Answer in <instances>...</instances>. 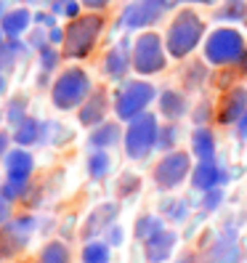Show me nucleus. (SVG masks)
<instances>
[{"instance_id": "40", "label": "nucleus", "mask_w": 247, "mask_h": 263, "mask_svg": "<svg viewBox=\"0 0 247 263\" xmlns=\"http://www.w3.org/2000/svg\"><path fill=\"white\" fill-rule=\"evenodd\" d=\"M210 115H213V112H210V104L202 101V104L194 109V122H197V125H205V122L210 120Z\"/></svg>"}, {"instance_id": "3", "label": "nucleus", "mask_w": 247, "mask_h": 263, "mask_svg": "<svg viewBox=\"0 0 247 263\" xmlns=\"http://www.w3.org/2000/svg\"><path fill=\"white\" fill-rule=\"evenodd\" d=\"M88 96H90V77L80 67H72L67 72H61L59 80L51 88L53 106H56V109H64V112L83 106Z\"/></svg>"}, {"instance_id": "14", "label": "nucleus", "mask_w": 247, "mask_h": 263, "mask_svg": "<svg viewBox=\"0 0 247 263\" xmlns=\"http://www.w3.org/2000/svg\"><path fill=\"white\" fill-rule=\"evenodd\" d=\"M130 67H133V53H128V40H120L104 59V72L112 80H122Z\"/></svg>"}, {"instance_id": "18", "label": "nucleus", "mask_w": 247, "mask_h": 263, "mask_svg": "<svg viewBox=\"0 0 247 263\" xmlns=\"http://www.w3.org/2000/svg\"><path fill=\"white\" fill-rule=\"evenodd\" d=\"M32 13H29L27 8H13V11H8L3 19H0V29L6 32V37L8 40H13V37H22L27 29H29V24H32Z\"/></svg>"}, {"instance_id": "53", "label": "nucleus", "mask_w": 247, "mask_h": 263, "mask_svg": "<svg viewBox=\"0 0 247 263\" xmlns=\"http://www.w3.org/2000/svg\"><path fill=\"white\" fill-rule=\"evenodd\" d=\"M61 3H67V0H51V8H59Z\"/></svg>"}, {"instance_id": "45", "label": "nucleus", "mask_w": 247, "mask_h": 263, "mask_svg": "<svg viewBox=\"0 0 247 263\" xmlns=\"http://www.w3.org/2000/svg\"><path fill=\"white\" fill-rule=\"evenodd\" d=\"M80 3H83L85 8H90V11H101V8L109 6V0H80Z\"/></svg>"}, {"instance_id": "41", "label": "nucleus", "mask_w": 247, "mask_h": 263, "mask_svg": "<svg viewBox=\"0 0 247 263\" xmlns=\"http://www.w3.org/2000/svg\"><path fill=\"white\" fill-rule=\"evenodd\" d=\"M122 239H125V234H122L120 226H112L109 231H106V245H109V247H120Z\"/></svg>"}, {"instance_id": "25", "label": "nucleus", "mask_w": 247, "mask_h": 263, "mask_svg": "<svg viewBox=\"0 0 247 263\" xmlns=\"http://www.w3.org/2000/svg\"><path fill=\"white\" fill-rule=\"evenodd\" d=\"M22 51H24V43H19V37L8 40L3 48H0V72H11L16 67V59H19Z\"/></svg>"}, {"instance_id": "49", "label": "nucleus", "mask_w": 247, "mask_h": 263, "mask_svg": "<svg viewBox=\"0 0 247 263\" xmlns=\"http://www.w3.org/2000/svg\"><path fill=\"white\" fill-rule=\"evenodd\" d=\"M173 3H199V6H213L215 0H173Z\"/></svg>"}, {"instance_id": "6", "label": "nucleus", "mask_w": 247, "mask_h": 263, "mask_svg": "<svg viewBox=\"0 0 247 263\" xmlns=\"http://www.w3.org/2000/svg\"><path fill=\"white\" fill-rule=\"evenodd\" d=\"M154 96H157V90H154L151 83H146V80H130V83H125L117 90L115 112H117L120 120L130 122L138 115L146 112V106L154 101Z\"/></svg>"}, {"instance_id": "37", "label": "nucleus", "mask_w": 247, "mask_h": 263, "mask_svg": "<svg viewBox=\"0 0 247 263\" xmlns=\"http://www.w3.org/2000/svg\"><path fill=\"white\" fill-rule=\"evenodd\" d=\"M223 202V189H210L202 194V210L205 213H213V210H218Z\"/></svg>"}, {"instance_id": "38", "label": "nucleus", "mask_w": 247, "mask_h": 263, "mask_svg": "<svg viewBox=\"0 0 247 263\" xmlns=\"http://www.w3.org/2000/svg\"><path fill=\"white\" fill-rule=\"evenodd\" d=\"M53 13H61V16H67V19H77L80 16V3H77V0H67V3H61L59 8H53Z\"/></svg>"}, {"instance_id": "43", "label": "nucleus", "mask_w": 247, "mask_h": 263, "mask_svg": "<svg viewBox=\"0 0 247 263\" xmlns=\"http://www.w3.org/2000/svg\"><path fill=\"white\" fill-rule=\"evenodd\" d=\"M64 37H67V32H64V29H59V27L48 29V43H51V45H59V43H64Z\"/></svg>"}, {"instance_id": "34", "label": "nucleus", "mask_w": 247, "mask_h": 263, "mask_svg": "<svg viewBox=\"0 0 247 263\" xmlns=\"http://www.w3.org/2000/svg\"><path fill=\"white\" fill-rule=\"evenodd\" d=\"M27 189H29L27 181H11V178H8L3 186H0V194L13 202V199H19V197H27Z\"/></svg>"}, {"instance_id": "52", "label": "nucleus", "mask_w": 247, "mask_h": 263, "mask_svg": "<svg viewBox=\"0 0 247 263\" xmlns=\"http://www.w3.org/2000/svg\"><path fill=\"white\" fill-rule=\"evenodd\" d=\"M3 90H6V77L0 74V96H3Z\"/></svg>"}, {"instance_id": "13", "label": "nucleus", "mask_w": 247, "mask_h": 263, "mask_svg": "<svg viewBox=\"0 0 247 263\" xmlns=\"http://www.w3.org/2000/svg\"><path fill=\"white\" fill-rule=\"evenodd\" d=\"M176 239H178V234H176V231H170V229L157 231L151 239L144 242V247H146V260H149V263H165L167 258L173 255Z\"/></svg>"}, {"instance_id": "15", "label": "nucleus", "mask_w": 247, "mask_h": 263, "mask_svg": "<svg viewBox=\"0 0 247 263\" xmlns=\"http://www.w3.org/2000/svg\"><path fill=\"white\" fill-rule=\"evenodd\" d=\"M3 162H6V176H8L11 181H27L29 173H32V167H35L32 154H29L24 146L11 149L6 157H3Z\"/></svg>"}, {"instance_id": "5", "label": "nucleus", "mask_w": 247, "mask_h": 263, "mask_svg": "<svg viewBox=\"0 0 247 263\" xmlns=\"http://www.w3.org/2000/svg\"><path fill=\"white\" fill-rule=\"evenodd\" d=\"M157 133H160V125H157V117L144 112L138 115L136 120L128 122V130L122 136L125 141V154L130 160H146L151 149H157Z\"/></svg>"}, {"instance_id": "23", "label": "nucleus", "mask_w": 247, "mask_h": 263, "mask_svg": "<svg viewBox=\"0 0 247 263\" xmlns=\"http://www.w3.org/2000/svg\"><path fill=\"white\" fill-rule=\"evenodd\" d=\"M109 167H112V157L106 154V149H93V154L88 157V173L93 181H101L109 176Z\"/></svg>"}, {"instance_id": "56", "label": "nucleus", "mask_w": 247, "mask_h": 263, "mask_svg": "<svg viewBox=\"0 0 247 263\" xmlns=\"http://www.w3.org/2000/svg\"><path fill=\"white\" fill-rule=\"evenodd\" d=\"M244 22H247V19H244Z\"/></svg>"}, {"instance_id": "33", "label": "nucleus", "mask_w": 247, "mask_h": 263, "mask_svg": "<svg viewBox=\"0 0 247 263\" xmlns=\"http://www.w3.org/2000/svg\"><path fill=\"white\" fill-rule=\"evenodd\" d=\"M59 61H61V53L53 48V45H51V43H48V45H43V48H40V67H43V72L56 69V67H59Z\"/></svg>"}, {"instance_id": "35", "label": "nucleus", "mask_w": 247, "mask_h": 263, "mask_svg": "<svg viewBox=\"0 0 247 263\" xmlns=\"http://www.w3.org/2000/svg\"><path fill=\"white\" fill-rule=\"evenodd\" d=\"M205 74H207L205 64H202V61H194V64H189L186 74H183V83H186L189 88H197V85H202V80H205Z\"/></svg>"}, {"instance_id": "30", "label": "nucleus", "mask_w": 247, "mask_h": 263, "mask_svg": "<svg viewBox=\"0 0 247 263\" xmlns=\"http://www.w3.org/2000/svg\"><path fill=\"white\" fill-rule=\"evenodd\" d=\"M218 19H223V22L247 19V0H226V6L218 11Z\"/></svg>"}, {"instance_id": "48", "label": "nucleus", "mask_w": 247, "mask_h": 263, "mask_svg": "<svg viewBox=\"0 0 247 263\" xmlns=\"http://www.w3.org/2000/svg\"><path fill=\"white\" fill-rule=\"evenodd\" d=\"M237 67H239V74H247V51H244L242 59L237 61Z\"/></svg>"}, {"instance_id": "7", "label": "nucleus", "mask_w": 247, "mask_h": 263, "mask_svg": "<svg viewBox=\"0 0 247 263\" xmlns=\"http://www.w3.org/2000/svg\"><path fill=\"white\" fill-rule=\"evenodd\" d=\"M133 69L138 74H154L165 69L167 61V48L162 45V37L157 32H144L133 45Z\"/></svg>"}, {"instance_id": "17", "label": "nucleus", "mask_w": 247, "mask_h": 263, "mask_svg": "<svg viewBox=\"0 0 247 263\" xmlns=\"http://www.w3.org/2000/svg\"><path fill=\"white\" fill-rule=\"evenodd\" d=\"M213 260L215 263H239V245H237L234 229H223L218 234V242L213 247Z\"/></svg>"}, {"instance_id": "21", "label": "nucleus", "mask_w": 247, "mask_h": 263, "mask_svg": "<svg viewBox=\"0 0 247 263\" xmlns=\"http://www.w3.org/2000/svg\"><path fill=\"white\" fill-rule=\"evenodd\" d=\"M120 125L117 122H101V125L93 128V133H90V146L93 149H109L120 141Z\"/></svg>"}, {"instance_id": "27", "label": "nucleus", "mask_w": 247, "mask_h": 263, "mask_svg": "<svg viewBox=\"0 0 247 263\" xmlns=\"http://www.w3.org/2000/svg\"><path fill=\"white\" fill-rule=\"evenodd\" d=\"M160 210H162V218L173 221V223L186 221V215H189V208H186L183 199H165V202L160 205Z\"/></svg>"}, {"instance_id": "9", "label": "nucleus", "mask_w": 247, "mask_h": 263, "mask_svg": "<svg viewBox=\"0 0 247 263\" xmlns=\"http://www.w3.org/2000/svg\"><path fill=\"white\" fill-rule=\"evenodd\" d=\"M167 11V0H133L122 11V27L125 29H144L151 27Z\"/></svg>"}, {"instance_id": "55", "label": "nucleus", "mask_w": 247, "mask_h": 263, "mask_svg": "<svg viewBox=\"0 0 247 263\" xmlns=\"http://www.w3.org/2000/svg\"><path fill=\"white\" fill-rule=\"evenodd\" d=\"M3 37H6V32H3V29H0V48H3V45H6V43H3Z\"/></svg>"}, {"instance_id": "36", "label": "nucleus", "mask_w": 247, "mask_h": 263, "mask_svg": "<svg viewBox=\"0 0 247 263\" xmlns=\"http://www.w3.org/2000/svg\"><path fill=\"white\" fill-rule=\"evenodd\" d=\"M117 189H120V197H130L141 189V178L133 176V173H122L120 181H117Z\"/></svg>"}, {"instance_id": "11", "label": "nucleus", "mask_w": 247, "mask_h": 263, "mask_svg": "<svg viewBox=\"0 0 247 263\" xmlns=\"http://www.w3.org/2000/svg\"><path fill=\"white\" fill-rule=\"evenodd\" d=\"M117 213H120L117 202H104V205H99L93 213L88 215V221H85V226H83V237L90 242V239H96L99 234H106V231L115 226Z\"/></svg>"}, {"instance_id": "29", "label": "nucleus", "mask_w": 247, "mask_h": 263, "mask_svg": "<svg viewBox=\"0 0 247 263\" xmlns=\"http://www.w3.org/2000/svg\"><path fill=\"white\" fill-rule=\"evenodd\" d=\"M40 263H69V250L64 242H51L43 247Z\"/></svg>"}, {"instance_id": "2", "label": "nucleus", "mask_w": 247, "mask_h": 263, "mask_svg": "<svg viewBox=\"0 0 247 263\" xmlns=\"http://www.w3.org/2000/svg\"><path fill=\"white\" fill-rule=\"evenodd\" d=\"M104 29V19L99 13H88V16H77L69 22V27L64 29V56L69 59H85Z\"/></svg>"}, {"instance_id": "28", "label": "nucleus", "mask_w": 247, "mask_h": 263, "mask_svg": "<svg viewBox=\"0 0 247 263\" xmlns=\"http://www.w3.org/2000/svg\"><path fill=\"white\" fill-rule=\"evenodd\" d=\"M27 99L24 96H16V99H11L8 106H6V120H8V125H22V122L27 120Z\"/></svg>"}, {"instance_id": "44", "label": "nucleus", "mask_w": 247, "mask_h": 263, "mask_svg": "<svg viewBox=\"0 0 247 263\" xmlns=\"http://www.w3.org/2000/svg\"><path fill=\"white\" fill-rule=\"evenodd\" d=\"M11 141H13V136H8V133L0 130V160H3L6 154L11 152V149H8V144H11Z\"/></svg>"}, {"instance_id": "4", "label": "nucleus", "mask_w": 247, "mask_h": 263, "mask_svg": "<svg viewBox=\"0 0 247 263\" xmlns=\"http://www.w3.org/2000/svg\"><path fill=\"white\" fill-rule=\"evenodd\" d=\"M244 51L247 48H244L242 32H237L234 27H218L205 40V61H210V64H215V67L237 64Z\"/></svg>"}, {"instance_id": "1", "label": "nucleus", "mask_w": 247, "mask_h": 263, "mask_svg": "<svg viewBox=\"0 0 247 263\" xmlns=\"http://www.w3.org/2000/svg\"><path fill=\"white\" fill-rule=\"evenodd\" d=\"M202 35H205V22L194 11H181L170 22V29H167V37H165V48L173 59H183L199 45Z\"/></svg>"}, {"instance_id": "10", "label": "nucleus", "mask_w": 247, "mask_h": 263, "mask_svg": "<svg viewBox=\"0 0 247 263\" xmlns=\"http://www.w3.org/2000/svg\"><path fill=\"white\" fill-rule=\"evenodd\" d=\"M229 181V173L215 162V160H207V162H199L194 170H192V186L197 192H210V189H223Z\"/></svg>"}, {"instance_id": "16", "label": "nucleus", "mask_w": 247, "mask_h": 263, "mask_svg": "<svg viewBox=\"0 0 247 263\" xmlns=\"http://www.w3.org/2000/svg\"><path fill=\"white\" fill-rule=\"evenodd\" d=\"M106 93L101 88H96L93 93H90L88 99H85V104L80 106V122L85 128H96V125H101L104 122V117H106Z\"/></svg>"}, {"instance_id": "8", "label": "nucleus", "mask_w": 247, "mask_h": 263, "mask_svg": "<svg viewBox=\"0 0 247 263\" xmlns=\"http://www.w3.org/2000/svg\"><path fill=\"white\" fill-rule=\"evenodd\" d=\"M189 170H192V160L186 152H167L160 160V165L154 167V183H157V189L170 192L178 183L186 181Z\"/></svg>"}, {"instance_id": "31", "label": "nucleus", "mask_w": 247, "mask_h": 263, "mask_svg": "<svg viewBox=\"0 0 247 263\" xmlns=\"http://www.w3.org/2000/svg\"><path fill=\"white\" fill-rule=\"evenodd\" d=\"M176 141H178V128L173 125H160V133H157V149L160 152H173V146H176Z\"/></svg>"}, {"instance_id": "24", "label": "nucleus", "mask_w": 247, "mask_h": 263, "mask_svg": "<svg viewBox=\"0 0 247 263\" xmlns=\"http://www.w3.org/2000/svg\"><path fill=\"white\" fill-rule=\"evenodd\" d=\"M112 253H109V245L99 242V239H90L83 247V263H109Z\"/></svg>"}, {"instance_id": "47", "label": "nucleus", "mask_w": 247, "mask_h": 263, "mask_svg": "<svg viewBox=\"0 0 247 263\" xmlns=\"http://www.w3.org/2000/svg\"><path fill=\"white\" fill-rule=\"evenodd\" d=\"M35 22H37V24H45L48 29H53V24H56L51 13H35Z\"/></svg>"}, {"instance_id": "46", "label": "nucleus", "mask_w": 247, "mask_h": 263, "mask_svg": "<svg viewBox=\"0 0 247 263\" xmlns=\"http://www.w3.org/2000/svg\"><path fill=\"white\" fill-rule=\"evenodd\" d=\"M237 136L242 138V141H247V112L239 117V122H237Z\"/></svg>"}, {"instance_id": "42", "label": "nucleus", "mask_w": 247, "mask_h": 263, "mask_svg": "<svg viewBox=\"0 0 247 263\" xmlns=\"http://www.w3.org/2000/svg\"><path fill=\"white\" fill-rule=\"evenodd\" d=\"M8 221H11V199L0 194V226H6Z\"/></svg>"}, {"instance_id": "22", "label": "nucleus", "mask_w": 247, "mask_h": 263, "mask_svg": "<svg viewBox=\"0 0 247 263\" xmlns=\"http://www.w3.org/2000/svg\"><path fill=\"white\" fill-rule=\"evenodd\" d=\"M43 136V122H37L35 117H27L22 125L13 128V141H16L19 146H32L40 141Z\"/></svg>"}, {"instance_id": "54", "label": "nucleus", "mask_w": 247, "mask_h": 263, "mask_svg": "<svg viewBox=\"0 0 247 263\" xmlns=\"http://www.w3.org/2000/svg\"><path fill=\"white\" fill-rule=\"evenodd\" d=\"M6 13H8V11H6V6H3V0H0V19H3Z\"/></svg>"}, {"instance_id": "39", "label": "nucleus", "mask_w": 247, "mask_h": 263, "mask_svg": "<svg viewBox=\"0 0 247 263\" xmlns=\"http://www.w3.org/2000/svg\"><path fill=\"white\" fill-rule=\"evenodd\" d=\"M29 45L32 48H43V45H48V29H35L32 35H29Z\"/></svg>"}, {"instance_id": "26", "label": "nucleus", "mask_w": 247, "mask_h": 263, "mask_svg": "<svg viewBox=\"0 0 247 263\" xmlns=\"http://www.w3.org/2000/svg\"><path fill=\"white\" fill-rule=\"evenodd\" d=\"M157 231H162V218L160 215H141V218L136 221V237L141 242L151 239Z\"/></svg>"}, {"instance_id": "32", "label": "nucleus", "mask_w": 247, "mask_h": 263, "mask_svg": "<svg viewBox=\"0 0 247 263\" xmlns=\"http://www.w3.org/2000/svg\"><path fill=\"white\" fill-rule=\"evenodd\" d=\"M51 141V144H64L67 138H69V130L67 128H61L59 122H43V136H40V141Z\"/></svg>"}, {"instance_id": "51", "label": "nucleus", "mask_w": 247, "mask_h": 263, "mask_svg": "<svg viewBox=\"0 0 247 263\" xmlns=\"http://www.w3.org/2000/svg\"><path fill=\"white\" fill-rule=\"evenodd\" d=\"M178 263H199V260H197V258H192V255H186V258H181Z\"/></svg>"}, {"instance_id": "19", "label": "nucleus", "mask_w": 247, "mask_h": 263, "mask_svg": "<svg viewBox=\"0 0 247 263\" xmlns=\"http://www.w3.org/2000/svg\"><path fill=\"white\" fill-rule=\"evenodd\" d=\"M192 152L199 162H207L215 157V138H213L210 128L197 125V130L192 133Z\"/></svg>"}, {"instance_id": "20", "label": "nucleus", "mask_w": 247, "mask_h": 263, "mask_svg": "<svg viewBox=\"0 0 247 263\" xmlns=\"http://www.w3.org/2000/svg\"><path fill=\"white\" fill-rule=\"evenodd\" d=\"M186 109H189V106H186V96L178 93V90H162V93H160V115L167 117L170 122L183 117Z\"/></svg>"}, {"instance_id": "50", "label": "nucleus", "mask_w": 247, "mask_h": 263, "mask_svg": "<svg viewBox=\"0 0 247 263\" xmlns=\"http://www.w3.org/2000/svg\"><path fill=\"white\" fill-rule=\"evenodd\" d=\"M231 77H234V74H231V72H226L223 77H218V85H229V83H231Z\"/></svg>"}, {"instance_id": "12", "label": "nucleus", "mask_w": 247, "mask_h": 263, "mask_svg": "<svg viewBox=\"0 0 247 263\" xmlns=\"http://www.w3.org/2000/svg\"><path fill=\"white\" fill-rule=\"evenodd\" d=\"M244 112H247V90L242 85H237V88H231L229 93L223 96L215 120H218L221 125H231V122H239V117Z\"/></svg>"}]
</instances>
